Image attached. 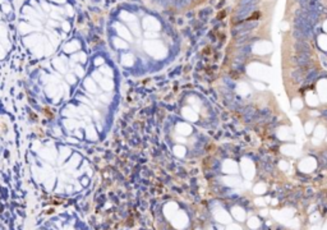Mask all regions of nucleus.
<instances>
[{
	"label": "nucleus",
	"instance_id": "obj_9",
	"mask_svg": "<svg viewBox=\"0 0 327 230\" xmlns=\"http://www.w3.org/2000/svg\"><path fill=\"white\" fill-rule=\"evenodd\" d=\"M84 86H86V88H87L88 91H91V92H96V86L93 84V82H92L91 79H87V81H86Z\"/></svg>",
	"mask_w": 327,
	"mask_h": 230
},
{
	"label": "nucleus",
	"instance_id": "obj_10",
	"mask_svg": "<svg viewBox=\"0 0 327 230\" xmlns=\"http://www.w3.org/2000/svg\"><path fill=\"white\" fill-rule=\"evenodd\" d=\"M101 86H102L104 90H111L113 88V82H111V81L104 79V81H101Z\"/></svg>",
	"mask_w": 327,
	"mask_h": 230
},
{
	"label": "nucleus",
	"instance_id": "obj_7",
	"mask_svg": "<svg viewBox=\"0 0 327 230\" xmlns=\"http://www.w3.org/2000/svg\"><path fill=\"white\" fill-rule=\"evenodd\" d=\"M238 92L240 93V95H248L249 93V88H248V86L247 84H244V83H242V84H239L238 86Z\"/></svg>",
	"mask_w": 327,
	"mask_h": 230
},
{
	"label": "nucleus",
	"instance_id": "obj_8",
	"mask_svg": "<svg viewBox=\"0 0 327 230\" xmlns=\"http://www.w3.org/2000/svg\"><path fill=\"white\" fill-rule=\"evenodd\" d=\"M291 105H293V108H294L295 110H300L303 108V101H302L300 99H294V100H293V102H291Z\"/></svg>",
	"mask_w": 327,
	"mask_h": 230
},
{
	"label": "nucleus",
	"instance_id": "obj_6",
	"mask_svg": "<svg viewBox=\"0 0 327 230\" xmlns=\"http://www.w3.org/2000/svg\"><path fill=\"white\" fill-rule=\"evenodd\" d=\"M176 131H178L179 134H181V136H188V134H190V132H192V128H190V125H188V124L180 123V124H178Z\"/></svg>",
	"mask_w": 327,
	"mask_h": 230
},
{
	"label": "nucleus",
	"instance_id": "obj_12",
	"mask_svg": "<svg viewBox=\"0 0 327 230\" xmlns=\"http://www.w3.org/2000/svg\"><path fill=\"white\" fill-rule=\"evenodd\" d=\"M312 129H313V122H307L305 123V132L307 133H311Z\"/></svg>",
	"mask_w": 327,
	"mask_h": 230
},
{
	"label": "nucleus",
	"instance_id": "obj_3",
	"mask_svg": "<svg viewBox=\"0 0 327 230\" xmlns=\"http://www.w3.org/2000/svg\"><path fill=\"white\" fill-rule=\"evenodd\" d=\"M314 134H316V138L313 140L314 143H320L321 140H323V137L326 136V129L325 127H322V125H317L316 129H314Z\"/></svg>",
	"mask_w": 327,
	"mask_h": 230
},
{
	"label": "nucleus",
	"instance_id": "obj_11",
	"mask_svg": "<svg viewBox=\"0 0 327 230\" xmlns=\"http://www.w3.org/2000/svg\"><path fill=\"white\" fill-rule=\"evenodd\" d=\"M174 152L176 153V155H180V156H183L185 153V150H184V147L183 146H175V148H174Z\"/></svg>",
	"mask_w": 327,
	"mask_h": 230
},
{
	"label": "nucleus",
	"instance_id": "obj_2",
	"mask_svg": "<svg viewBox=\"0 0 327 230\" xmlns=\"http://www.w3.org/2000/svg\"><path fill=\"white\" fill-rule=\"evenodd\" d=\"M277 137L280 138V140H282V141H289V140H291V138H293L290 129L286 128V127L278 128V131H277Z\"/></svg>",
	"mask_w": 327,
	"mask_h": 230
},
{
	"label": "nucleus",
	"instance_id": "obj_1",
	"mask_svg": "<svg viewBox=\"0 0 327 230\" xmlns=\"http://www.w3.org/2000/svg\"><path fill=\"white\" fill-rule=\"evenodd\" d=\"M317 92L321 99V101L327 102V81H321L317 84Z\"/></svg>",
	"mask_w": 327,
	"mask_h": 230
},
{
	"label": "nucleus",
	"instance_id": "obj_4",
	"mask_svg": "<svg viewBox=\"0 0 327 230\" xmlns=\"http://www.w3.org/2000/svg\"><path fill=\"white\" fill-rule=\"evenodd\" d=\"M305 100H307V104L309 105V106L312 108H314L318 105V97H317V95L313 93V92H308L305 95Z\"/></svg>",
	"mask_w": 327,
	"mask_h": 230
},
{
	"label": "nucleus",
	"instance_id": "obj_5",
	"mask_svg": "<svg viewBox=\"0 0 327 230\" xmlns=\"http://www.w3.org/2000/svg\"><path fill=\"white\" fill-rule=\"evenodd\" d=\"M183 115L185 116V119H188V120H190V122H196L197 119H198L196 111H193L190 108H184V109H183Z\"/></svg>",
	"mask_w": 327,
	"mask_h": 230
},
{
	"label": "nucleus",
	"instance_id": "obj_13",
	"mask_svg": "<svg viewBox=\"0 0 327 230\" xmlns=\"http://www.w3.org/2000/svg\"><path fill=\"white\" fill-rule=\"evenodd\" d=\"M88 131H90V136H88V137L91 138V140H95V138H96V137H95V136H96V133H95V131H93V128H92V127H90V128H88Z\"/></svg>",
	"mask_w": 327,
	"mask_h": 230
}]
</instances>
